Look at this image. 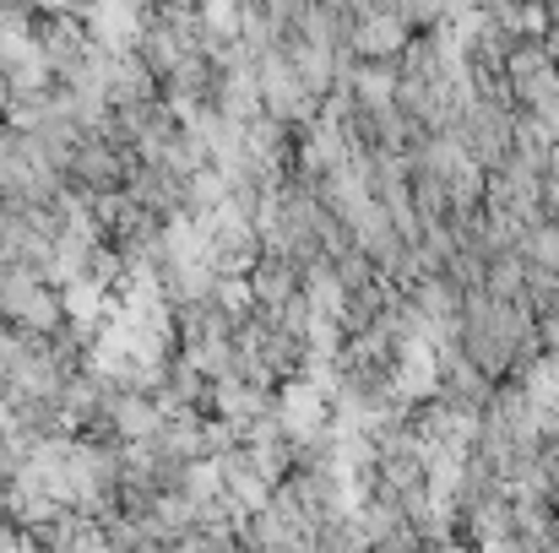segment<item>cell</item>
<instances>
[{
	"label": "cell",
	"instance_id": "7a4b0ae2",
	"mask_svg": "<svg viewBox=\"0 0 559 553\" xmlns=\"http://www.w3.org/2000/svg\"><path fill=\"white\" fill-rule=\"evenodd\" d=\"M506 87H511V98H516L533 120H549L559 109V65L544 38L516 44V55L506 60Z\"/></svg>",
	"mask_w": 559,
	"mask_h": 553
},
{
	"label": "cell",
	"instance_id": "5b68a950",
	"mask_svg": "<svg viewBox=\"0 0 559 553\" xmlns=\"http://www.w3.org/2000/svg\"><path fill=\"white\" fill-rule=\"evenodd\" d=\"M266 412H277V396H272V390H261V385H250V380H217V385H212L206 418L228 423L239 440H245V429H255Z\"/></svg>",
	"mask_w": 559,
	"mask_h": 553
},
{
	"label": "cell",
	"instance_id": "8992f818",
	"mask_svg": "<svg viewBox=\"0 0 559 553\" xmlns=\"http://www.w3.org/2000/svg\"><path fill=\"white\" fill-rule=\"evenodd\" d=\"M82 22H87V33H93L98 49H109V55H131V49L142 44L147 5H87Z\"/></svg>",
	"mask_w": 559,
	"mask_h": 553
},
{
	"label": "cell",
	"instance_id": "52a82bcc",
	"mask_svg": "<svg viewBox=\"0 0 559 553\" xmlns=\"http://www.w3.org/2000/svg\"><path fill=\"white\" fill-rule=\"evenodd\" d=\"M164 98L158 76L147 71V60L131 49V55H109V109H136V104H153Z\"/></svg>",
	"mask_w": 559,
	"mask_h": 553
},
{
	"label": "cell",
	"instance_id": "3957f363",
	"mask_svg": "<svg viewBox=\"0 0 559 553\" xmlns=\"http://www.w3.org/2000/svg\"><path fill=\"white\" fill-rule=\"evenodd\" d=\"M126 195H131L147 217H158V223H180V217H190V180H180V175L164 169V164H136Z\"/></svg>",
	"mask_w": 559,
	"mask_h": 553
},
{
	"label": "cell",
	"instance_id": "6da1fadb",
	"mask_svg": "<svg viewBox=\"0 0 559 553\" xmlns=\"http://www.w3.org/2000/svg\"><path fill=\"white\" fill-rule=\"evenodd\" d=\"M0 315H5V326L33 332V337H60L71 326L60 288L38 272H0Z\"/></svg>",
	"mask_w": 559,
	"mask_h": 553
},
{
	"label": "cell",
	"instance_id": "277c9868",
	"mask_svg": "<svg viewBox=\"0 0 559 553\" xmlns=\"http://www.w3.org/2000/svg\"><path fill=\"white\" fill-rule=\"evenodd\" d=\"M212 467H217V478H223V500H228L245 521H250V516H261V510L272 505V494H277V489L261 478V467H255V456H250L245 445L223 450Z\"/></svg>",
	"mask_w": 559,
	"mask_h": 553
}]
</instances>
